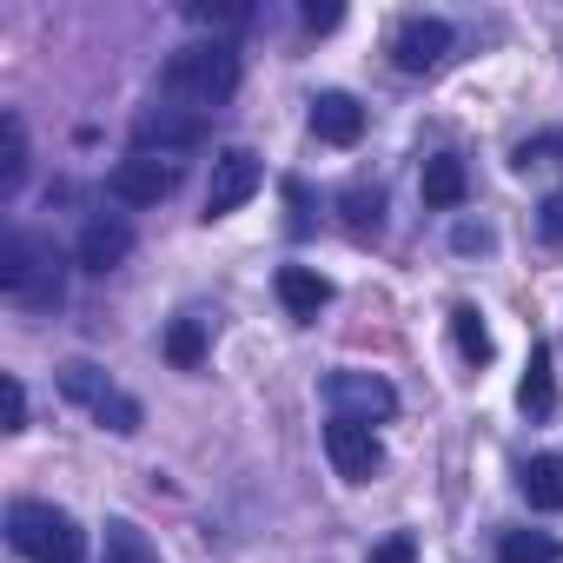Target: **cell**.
<instances>
[{
	"instance_id": "cell-1",
	"label": "cell",
	"mask_w": 563,
	"mask_h": 563,
	"mask_svg": "<svg viewBox=\"0 0 563 563\" xmlns=\"http://www.w3.org/2000/svg\"><path fill=\"white\" fill-rule=\"evenodd\" d=\"M0 292H8L21 312H54L67 299V258L47 239L8 225L0 232Z\"/></svg>"
},
{
	"instance_id": "cell-2",
	"label": "cell",
	"mask_w": 563,
	"mask_h": 563,
	"mask_svg": "<svg viewBox=\"0 0 563 563\" xmlns=\"http://www.w3.org/2000/svg\"><path fill=\"white\" fill-rule=\"evenodd\" d=\"M239 93V47L232 41H192L159 67V100H179L192 113L225 107Z\"/></svg>"
},
{
	"instance_id": "cell-3",
	"label": "cell",
	"mask_w": 563,
	"mask_h": 563,
	"mask_svg": "<svg viewBox=\"0 0 563 563\" xmlns=\"http://www.w3.org/2000/svg\"><path fill=\"white\" fill-rule=\"evenodd\" d=\"M8 543L27 556V563H80L87 556V537L67 510L41 504V497H21L8 504Z\"/></svg>"
},
{
	"instance_id": "cell-4",
	"label": "cell",
	"mask_w": 563,
	"mask_h": 563,
	"mask_svg": "<svg viewBox=\"0 0 563 563\" xmlns=\"http://www.w3.org/2000/svg\"><path fill=\"white\" fill-rule=\"evenodd\" d=\"M54 378H60L67 405H80V411H87V418H93L100 431H113V438H133V431L146 424L140 398H126V391H120V385H113V378H107V372L93 365V358H67V365H60Z\"/></svg>"
},
{
	"instance_id": "cell-5",
	"label": "cell",
	"mask_w": 563,
	"mask_h": 563,
	"mask_svg": "<svg viewBox=\"0 0 563 563\" xmlns=\"http://www.w3.org/2000/svg\"><path fill=\"white\" fill-rule=\"evenodd\" d=\"M206 140V113L179 107V100H153L133 113V153H153V159H173V153H192Z\"/></svg>"
},
{
	"instance_id": "cell-6",
	"label": "cell",
	"mask_w": 563,
	"mask_h": 563,
	"mask_svg": "<svg viewBox=\"0 0 563 563\" xmlns=\"http://www.w3.org/2000/svg\"><path fill=\"white\" fill-rule=\"evenodd\" d=\"M265 186V166H258V153L252 146H225L219 159H212V186H206V219H225V212H239L252 192Z\"/></svg>"
},
{
	"instance_id": "cell-7",
	"label": "cell",
	"mask_w": 563,
	"mask_h": 563,
	"mask_svg": "<svg viewBox=\"0 0 563 563\" xmlns=\"http://www.w3.org/2000/svg\"><path fill=\"white\" fill-rule=\"evenodd\" d=\"M325 457H332V471H339L345 484H372L378 464H385V444H378L372 424H358V418H332V424H325Z\"/></svg>"
},
{
	"instance_id": "cell-8",
	"label": "cell",
	"mask_w": 563,
	"mask_h": 563,
	"mask_svg": "<svg viewBox=\"0 0 563 563\" xmlns=\"http://www.w3.org/2000/svg\"><path fill=\"white\" fill-rule=\"evenodd\" d=\"M173 186H179V159H153V153H126V159L107 173V192H113L120 206H159Z\"/></svg>"
},
{
	"instance_id": "cell-9",
	"label": "cell",
	"mask_w": 563,
	"mask_h": 563,
	"mask_svg": "<svg viewBox=\"0 0 563 563\" xmlns=\"http://www.w3.org/2000/svg\"><path fill=\"white\" fill-rule=\"evenodd\" d=\"M325 398H332V418H358V424L398 411V391H391L378 372H332V378H325Z\"/></svg>"
},
{
	"instance_id": "cell-10",
	"label": "cell",
	"mask_w": 563,
	"mask_h": 563,
	"mask_svg": "<svg viewBox=\"0 0 563 563\" xmlns=\"http://www.w3.org/2000/svg\"><path fill=\"white\" fill-rule=\"evenodd\" d=\"M444 54H451V21H438V14H418V21H405V27L391 34L398 74H431Z\"/></svg>"
},
{
	"instance_id": "cell-11",
	"label": "cell",
	"mask_w": 563,
	"mask_h": 563,
	"mask_svg": "<svg viewBox=\"0 0 563 563\" xmlns=\"http://www.w3.org/2000/svg\"><path fill=\"white\" fill-rule=\"evenodd\" d=\"M126 252H133V225L126 219H87L80 239H74V265L93 272V278H107L113 265H126Z\"/></svg>"
},
{
	"instance_id": "cell-12",
	"label": "cell",
	"mask_w": 563,
	"mask_h": 563,
	"mask_svg": "<svg viewBox=\"0 0 563 563\" xmlns=\"http://www.w3.org/2000/svg\"><path fill=\"white\" fill-rule=\"evenodd\" d=\"M278 306L292 319H319L332 306V278L312 272V265H278Z\"/></svg>"
},
{
	"instance_id": "cell-13",
	"label": "cell",
	"mask_w": 563,
	"mask_h": 563,
	"mask_svg": "<svg viewBox=\"0 0 563 563\" xmlns=\"http://www.w3.org/2000/svg\"><path fill=\"white\" fill-rule=\"evenodd\" d=\"M312 133H319L325 146H358L365 107H358L352 93H319V100H312Z\"/></svg>"
},
{
	"instance_id": "cell-14",
	"label": "cell",
	"mask_w": 563,
	"mask_h": 563,
	"mask_svg": "<svg viewBox=\"0 0 563 563\" xmlns=\"http://www.w3.org/2000/svg\"><path fill=\"white\" fill-rule=\"evenodd\" d=\"M464 192H471V179H464V159H457V153L424 159V206H431V212H457Z\"/></svg>"
},
{
	"instance_id": "cell-15",
	"label": "cell",
	"mask_w": 563,
	"mask_h": 563,
	"mask_svg": "<svg viewBox=\"0 0 563 563\" xmlns=\"http://www.w3.org/2000/svg\"><path fill=\"white\" fill-rule=\"evenodd\" d=\"M517 490H523L530 510H563V457H556V451L530 457V464L517 471Z\"/></svg>"
},
{
	"instance_id": "cell-16",
	"label": "cell",
	"mask_w": 563,
	"mask_h": 563,
	"mask_svg": "<svg viewBox=\"0 0 563 563\" xmlns=\"http://www.w3.org/2000/svg\"><path fill=\"white\" fill-rule=\"evenodd\" d=\"M339 212H345V232L352 239H378L385 232V192L378 186H345L339 192Z\"/></svg>"
},
{
	"instance_id": "cell-17",
	"label": "cell",
	"mask_w": 563,
	"mask_h": 563,
	"mask_svg": "<svg viewBox=\"0 0 563 563\" xmlns=\"http://www.w3.org/2000/svg\"><path fill=\"white\" fill-rule=\"evenodd\" d=\"M21 179H27V126H21V113H0V192H21Z\"/></svg>"
},
{
	"instance_id": "cell-18",
	"label": "cell",
	"mask_w": 563,
	"mask_h": 563,
	"mask_svg": "<svg viewBox=\"0 0 563 563\" xmlns=\"http://www.w3.org/2000/svg\"><path fill=\"white\" fill-rule=\"evenodd\" d=\"M100 556L107 563H159V550L146 543V530L133 517H107V537H100Z\"/></svg>"
},
{
	"instance_id": "cell-19",
	"label": "cell",
	"mask_w": 563,
	"mask_h": 563,
	"mask_svg": "<svg viewBox=\"0 0 563 563\" xmlns=\"http://www.w3.org/2000/svg\"><path fill=\"white\" fill-rule=\"evenodd\" d=\"M517 405H523L530 418H543V411L556 405V378H550V345H543V339L530 345V372H523V385H517Z\"/></svg>"
},
{
	"instance_id": "cell-20",
	"label": "cell",
	"mask_w": 563,
	"mask_h": 563,
	"mask_svg": "<svg viewBox=\"0 0 563 563\" xmlns=\"http://www.w3.org/2000/svg\"><path fill=\"white\" fill-rule=\"evenodd\" d=\"M563 543L550 530H504L497 537V563H556Z\"/></svg>"
},
{
	"instance_id": "cell-21",
	"label": "cell",
	"mask_w": 563,
	"mask_h": 563,
	"mask_svg": "<svg viewBox=\"0 0 563 563\" xmlns=\"http://www.w3.org/2000/svg\"><path fill=\"white\" fill-rule=\"evenodd\" d=\"M166 358H173L179 372H199V365H206V319H192V312L173 319V325H166Z\"/></svg>"
},
{
	"instance_id": "cell-22",
	"label": "cell",
	"mask_w": 563,
	"mask_h": 563,
	"mask_svg": "<svg viewBox=\"0 0 563 563\" xmlns=\"http://www.w3.org/2000/svg\"><path fill=\"white\" fill-rule=\"evenodd\" d=\"M451 339H457V352H464L471 365L490 358V332H484V312H477V306H451Z\"/></svg>"
},
{
	"instance_id": "cell-23",
	"label": "cell",
	"mask_w": 563,
	"mask_h": 563,
	"mask_svg": "<svg viewBox=\"0 0 563 563\" xmlns=\"http://www.w3.org/2000/svg\"><path fill=\"white\" fill-rule=\"evenodd\" d=\"M186 14L199 27H245L252 21V8H239V0H186Z\"/></svg>"
},
{
	"instance_id": "cell-24",
	"label": "cell",
	"mask_w": 563,
	"mask_h": 563,
	"mask_svg": "<svg viewBox=\"0 0 563 563\" xmlns=\"http://www.w3.org/2000/svg\"><path fill=\"white\" fill-rule=\"evenodd\" d=\"M411 556H418V537H411V530H391V537L372 550V563H411Z\"/></svg>"
},
{
	"instance_id": "cell-25",
	"label": "cell",
	"mask_w": 563,
	"mask_h": 563,
	"mask_svg": "<svg viewBox=\"0 0 563 563\" xmlns=\"http://www.w3.org/2000/svg\"><path fill=\"white\" fill-rule=\"evenodd\" d=\"M537 232H543V245H563V192H550L537 206Z\"/></svg>"
},
{
	"instance_id": "cell-26",
	"label": "cell",
	"mask_w": 563,
	"mask_h": 563,
	"mask_svg": "<svg viewBox=\"0 0 563 563\" xmlns=\"http://www.w3.org/2000/svg\"><path fill=\"white\" fill-rule=\"evenodd\" d=\"M550 153H563V133H543V140H523V146L510 153V166H537V159H550Z\"/></svg>"
},
{
	"instance_id": "cell-27",
	"label": "cell",
	"mask_w": 563,
	"mask_h": 563,
	"mask_svg": "<svg viewBox=\"0 0 563 563\" xmlns=\"http://www.w3.org/2000/svg\"><path fill=\"white\" fill-rule=\"evenodd\" d=\"M0 391H8V431H27V391H21V378L8 372V378H0Z\"/></svg>"
},
{
	"instance_id": "cell-28",
	"label": "cell",
	"mask_w": 563,
	"mask_h": 563,
	"mask_svg": "<svg viewBox=\"0 0 563 563\" xmlns=\"http://www.w3.org/2000/svg\"><path fill=\"white\" fill-rule=\"evenodd\" d=\"M299 21H306V27H312V34H332V27H339V21H345V8H319V0H312V8H306V14H299Z\"/></svg>"
},
{
	"instance_id": "cell-29",
	"label": "cell",
	"mask_w": 563,
	"mask_h": 563,
	"mask_svg": "<svg viewBox=\"0 0 563 563\" xmlns=\"http://www.w3.org/2000/svg\"><path fill=\"white\" fill-rule=\"evenodd\" d=\"M451 245H457V252H484V245H490V225H457Z\"/></svg>"
}]
</instances>
